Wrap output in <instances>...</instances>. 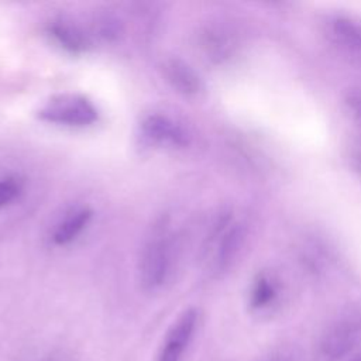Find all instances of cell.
<instances>
[{
	"mask_svg": "<svg viewBox=\"0 0 361 361\" xmlns=\"http://www.w3.org/2000/svg\"><path fill=\"white\" fill-rule=\"evenodd\" d=\"M361 347V312L340 316L323 333L319 351L324 361H340Z\"/></svg>",
	"mask_w": 361,
	"mask_h": 361,
	"instance_id": "6da1fadb",
	"label": "cell"
},
{
	"mask_svg": "<svg viewBox=\"0 0 361 361\" xmlns=\"http://www.w3.org/2000/svg\"><path fill=\"white\" fill-rule=\"evenodd\" d=\"M172 245L165 233H155L145 244L140 258V281L145 289L159 288L171 269Z\"/></svg>",
	"mask_w": 361,
	"mask_h": 361,
	"instance_id": "7a4b0ae2",
	"label": "cell"
},
{
	"mask_svg": "<svg viewBox=\"0 0 361 361\" xmlns=\"http://www.w3.org/2000/svg\"><path fill=\"white\" fill-rule=\"evenodd\" d=\"M38 117L58 124L87 126L97 120V111L87 99L75 94H63L48 102L38 111Z\"/></svg>",
	"mask_w": 361,
	"mask_h": 361,
	"instance_id": "3957f363",
	"label": "cell"
},
{
	"mask_svg": "<svg viewBox=\"0 0 361 361\" xmlns=\"http://www.w3.org/2000/svg\"><path fill=\"white\" fill-rule=\"evenodd\" d=\"M326 34L341 55L351 62L361 63V21L334 14L326 21Z\"/></svg>",
	"mask_w": 361,
	"mask_h": 361,
	"instance_id": "277c9868",
	"label": "cell"
},
{
	"mask_svg": "<svg viewBox=\"0 0 361 361\" xmlns=\"http://www.w3.org/2000/svg\"><path fill=\"white\" fill-rule=\"evenodd\" d=\"M141 134L155 145L186 147L189 144L188 131L172 118L162 114H149L141 121Z\"/></svg>",
	"mask_w": 361,
	"mask_h": 361,
	"instance_id": "5b68a950",
	"label": "cell"
},
{
	"mask_svg": "<svg viewBox=\"0 0 361 361\" xmlns=\"http://www.w3.org/2000/svg\"><path fill=\"white\" fill-rule=\"evenodd\" d=\"M196 322L197 313L195 309L183 312L168 330L157 361H179L193 336Z\"/></svg>",
	"mask_w": 361,
	"mask_h": 361,
	"instance_id": "8992f818",
	"label": "cell"
},
{
	"mask_svg": "<svg viewBox=\"0 0 361 361\" xmlns=\"http://www.w3.org/2000/svg\"><path fill=\"white\" fill-rule=\"evenodd\" d=\"M164 76L166 82L185 96H196L202 87V79L197 72L179 58H169L164 62Z\"/></svg>",
	"mask_w": 361,
	"mask_h": 361,
	"instance_id": "52a82bcc",
	"label": "cell"
},
{
	"mask_svg": "<svg viewBox=\"0 0 361 361\" xmlns=\"http://www.w3.org/2000/svg\"><path fill=\"white\" fill-rule=\"evenodd\" d=\"M51 37L66 51L73 54H80L89 49V37L75 24L65 21H55L49 25Z\"/></svg>",
	"mask_w": 361,
	"mask_h": 361,
	"instance_id": "ba28073f",
	"label": "cell"
},
{
	"mask_svg": "<svg viewBox=\"0 0 361 361\" xmlns=\"http://www.w3.org/2000/svg\"><path fill=\"white\" fill-rule=\"evenodd\" d=\"M92 217V210L87 207H80L63 217V220L56 226L52 240L56 245H66L72 243L89 224Z\"/></svg>",
	"mask_w": 361,
	"mask_h": 361,
	"instance_id": "9c48e42d",
	"label": "cell"
},
{
	"mask_svg": "<svg viewBox=\"0 0 361 361\" xmlns=\"http://www.w3.org/2000/svg\"><path fill=\"white\" fill-rule=\"evenodd\" d=\"M278 292H279V286L275 278L267 272L259 274L251 286V293H250L251 307L257 310L269 307L278 298Z\"/></svg>",
	"mask_w": 361,
	"mask_h": 361,
	"instance_id": "30bf717a",
	"label": "cell"
},
{
	"mask_svg": "<svg viewBox=\"0 0 361 361\" xmlns=\"http://www.w3.org/2000/svg\"><path fill=\"white\" fill-rule=\"evenodd\" d=\"M202 48L213 61L224 59L233 49V41L223 28H207L202 34Z\"/></svg>",
	"mask_w": 361,
	"mask_h": 361,
	"instance_id": "8fae6325",
	"label": "cell"
},
{
	"mask_svg": "<svg viewBox=\"0 0 361 361\" xmlns=\"http://www.w3.org/2000/svg\"><path fill=\"white\" fill-rule=\"evenodd\" d=\"M243 241H244V231L238 224L233 226L228 231H226L221 235L217 255H216V267L219 271L226 269L233 262L238 250L243 245Z\"/></svg>",
	"mask_w": 361,
	"mask_h": 361,
	"instance_id": "7c38bea8",
	"label": "cell"
},
{
	"mask_svg": "<svg viewBox=\"0 0 361 361\" xmlns=\"http://www.w3.org/2000/svg\"><path fill=\"white\" fill-rule=\"evenodd\" d=\"M94 30H96L97 35L102 37L103 39L114 41L121 34V24L113 16L104 14L96 20Z\"/></svg>",
	"mask_w": 361,
	"mask_h": 361,
	"instance_id": "4fadbf2b",
	"label": "cell"
},
{
	"mask_svg": "<svg viewBox=\"0 0 361 361\" xmlns=\"http://www.w3.org/2000/svg\"><path fill=\"white\" fill-rule=\"evenodd\" d=\"M23 190V183L17 178H6L0 180V207L11 203Z\"/></svg>",
	"mask_w": 361,
	"mask_h": 361,
	"instance_id": "5bb4252c",
	"label": "cell"
},
{
	"mask_svg": "<svg viewBox=\"0 0 361 361\" xmlns=\"http://www.w3.org/2000/svg\"><path fill=\"white\" fill-rule=\"evenodd\" d=\"M344 104H345L347 111L350 113V116H351L358 124H361V87L350 89V90L345 93Z\"/></svg>",
	"mask_w": 361,
	"mask_h": 361,
	"instance_id": "9a60e30c",
	"label": "cell"
},
{
	"mask_svg": "<svg viewBox=\"0 0 361 361\" xmlns=\"http://www.w3.org/2000/svg\"><path fill=\"white\" fill-rule=\"evenodd\" d=\"M265 361H289V358L283 354H274V355L268 357Z\"/></svg>",
	"mask_w": 361,
	"mask_h": 361,
	"instance_id": "2e32d148",
	"label": "cell"
},
{
	"mask_svg": "<svg viewBox=\"0 0 361 361\" xmlns=\"http://www.w3.org/2000/svg\"><path fill=\"white\" fill-rule=\"evenodd\" d=\"M355 166H357V169L361 172V148L357 151V154H355Z\"/></svg>",
	"mask_w": 361,
	"mask_h": 361,
	"instance_id": "e0dca14e",
	"label": "cell"
},
{
	"mask_svg": "<svg viewBox=\"0 0 361 361\" xmlns=\"http://www.w3.org/2000/svg\"><path fill=\"white\" fill-rule=\"evenodd\" d=\"M348 361H361V350H358L357 353H354Z\"/></svg>",
	"mask_w": 361,
	"mask_h": 361,
	"instance_id": "ac0fdd59",
	"label": "cell"
},
{
	"mask_svg": "<svg viewBox=\"0 0 361 361\" xmlns=\"http://www.w3.org/2000/svg\"><path fill=\"white\" fill-rule=\"evenodd\" d=\"M49 361H55V360H49Z\"/></svg>",
	"mask_w": 361,
	"mask_h": 361,
	"instance_id": "d6986e66",
	"label": "cell"
}]
</instances>
